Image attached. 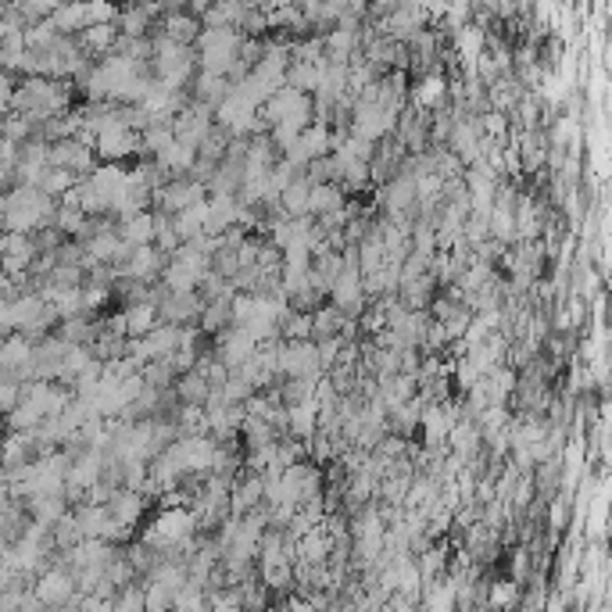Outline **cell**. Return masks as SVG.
I'll return each instance as SVG.
<instances>
[{"label":"cell","instance_id":"cell-8","mask_svg":"<svg viewBox=\"0 0 612 612\" xmlns=\"http://www.w3.org/2000/svg\"><path fill=\"white\" fill-rule=\"evenodd\" d=\"M491 602H494V606H498V602H501V606H505V602H512V587H509V584H501V587H494V595H491Z\"/></svg>","mask_w":612,"mask_h":612},{"label":"cell","instance_id":"cell-1","mask_svg":"<svg viewBox=\"0 0 612 612\" xmlns=\"http://www.w3.org/2000/svg\"><path fill=\"white\" fill-rule=\"evenodd\" d=\"M40 208H47L44 190H18V194L7 201V222H11L15 229L40 226V222H44V212H40Z\"/></svg>","mask_w":612,"mask_h":612},{"label":"cell","instance_id":"cell-2","mask_svg":"<svg viewBox=\"0 0 612 612\" xmlns=\"http://www.w3.org/2000/svg\"><path fill=\"white\" fill-rule=\"evenodd\" d=\"M190 533H194V516L183 512V509H169V512L158 516V523L147 533V541L151 544H183Z\"/></svg>","mask_w":612,"mask_h":612},{"label":"cell","instance_id":"cell-4","mask_svg":"<svg viewBox=\"0 0 612 612\" xmlns=\"http://www.w3.org/2000/svg\"><path fill=\"white\" fill-rule=\"evenodd\" d=\"M72 591V580L65 576V573H47L44 580H40V587H37V595L44 598V602H58L61 595H69Z\"/></svg>","mask_w":612,"mask_h":612},{"label":"cell","instance_id":"cell-5","mask_svg":"<svg viewBox=\"0 0 612 612\" xmlns=\"http://www.w3.org/2000/svg\"><path fill=\"white\" fill-rule=\"evenodd\" d=\"M169 37H173V40H179V37L194 40V37H197V26H194L190 18H183V15H173V18H169ZM179 44H183V40H179Z\"/></svg>","mask_w":612,"mask_h":612},{"label":"cell","instance_id":"cell-7","mask_svg":"<svg viewBox=\"0 0 612 612\" xmlns=\"http://www.w3.org/2000/svg\"><path fill=\"white\" fill-rule=\"evenodd\" d=\"M440 97H444V83L440 79H430V83L419 87V104H438Z\"/></svg>","mask_w":612,"mask_h":612},{"label":"cell","instance_id":"cell-3","mask_svg":"<svg viewBox=\"0 0 612 612\" xmlns=\"http://www.w3.org/2000/svg\"><path fill=\"white\" fill-rule=\"evenodd\" d=\"M315 362L319 358H315L311 344H294V348H287V354H280V369H287L290 376H305Z\"/></svg>","mask_w":612,"mask_h":612},{"label":"cell","instance_id":"cell-6","mask_svg":"<svg viewBox=\"0 0 612 612\" xmlns=\"http://www.w3.org/2000/svg\"><path fill=\"white\" fill-rule=\"evenodd\" d=\"M111 37H115V29L108 26V22H100V29H87V47H97V50H104V47L111 44Z\"/></svg>","mask_w":612,"mask_h":612}]
</instances>
